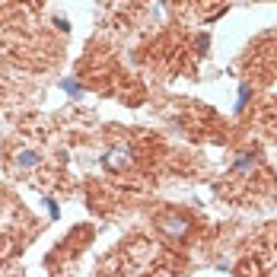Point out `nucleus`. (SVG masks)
Masks as SVG:
<instances>
[{
    "mask_svg": "<svg viewBox=\"0 0 277 277\" xmlns=\"http://www.w3.org/2000/svg\"><path fill=\"white\" fill-rule=\"evenodd\" d=\"M61 86H64L67 93H80V86H77V83H74V80H64V83H61Z\"/></svg>",
    "mask_w": 277,
    "mask_h": 277,
    "instance_id": "obj_5",
    "label": "nucleus"
},
{
    "mask_svg": "<svg viewBox=\"0 0 277 277\" xmlns=\"http://www.w3.org/2000/svg\"><path fill=\"white\" fill-rule=\"evenodd\" d=\"M16 163L19 166H39V153H35V150H19L16 153Z\"/></svg>",
    "mask_w": 277,
    "mask_h": 277,
    "instance_id": "obj_3",
    "label": "nucleus"
},
{
    "mask_svg": "<svg viewBox=\"0 0 277 277\" xmlns=\"http://www.w3.org/2000/svg\"><path fill=\"white\" fill-rule=\"evenodd\" d=\"M163 230L169 233V236H185L188 233V223L182 220V217H166V220H163Z\"/></svg>",
    "mask_w": 277,
    "mask_h": 277,
    "instance_id": "obj_2",
    "label": "nucleus"
},
{
    "mask_svg": "<svg viewBox=\"0 0 277 277\" xmlns=\"http://www.w3.org/2000/svg\"><path fill=\"white\" fill-rule=\"evenodd\" d=\"M102 163L108 166V169H125V166L131 163V153H128L125 147H118L115 153H105V156H102Z\"/></svg>",
    "mask_w": 277,
    "mask_h": 277,
    "instance_id": "obj_1",
    "label": "nucleus"
},
{
    "mask_svg": "<svg viewBox=\"0 0 277 277\" xmlns=\"http://www.w3.org/2000/svg\"><path fill=\"white\" fill-rule=\"evenodd\" d=\"M249 99H252V86H249V83H242V89H239V102H236V112H242V108L249 105Z\"/></svg>",
    "mask_w": 277,
    "mask_h": 277,
    "instance_id": "obj_4",
    "label": "nucleus"
}]
</instances>
